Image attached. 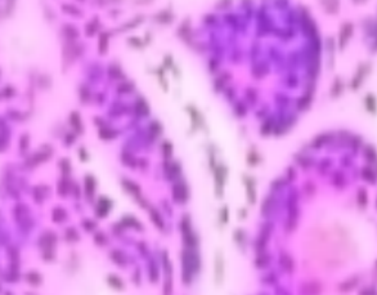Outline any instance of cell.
<instances>
[{
	"instance_id": "cell-9",
	"label": "cell",
	"mask_w": 377,
	"mask_h": 295,
	"mask_svg": "<svg viewBox=\"0 0 377 295\" xmlns=\"http://www.w3.org/2000/svg\"><path fill=\"white\" fill-rule=\"evenodd\" d=\"M221 219H223V222L228 220V209L227 207H223L221 209Z\"/></svg>"
},
{
	"instance_id": "cell-4",
	"label": "cell",
	"mask_w": 377,
	"mask_h": 295,
	"mask_svg": "<svg viewBox=\"0 0 377 295\" xmlns=\"http://www.w3.org/2000/svg\"><path fill=\"white\" fill-rule=\"evenodd\" d=\"M363 175H364V178H366V179H368V181H371V183H373V182H375V171H373V170H371L369 168H364V169H363Z\"/></svg>"
},
{
	"instance_id": "cell-3",
	"label": "cell",
	"mask_w": 377,
	"mask_h": 295,
	"mask_svg": "<svg viewBox=\"0 0 377 295\" xmlns=\"http://www.w3.org/2000/svg\"><path fill=\"white\" fill-rule=\"evenodd\" d=\"M357 282H358V278H351L350 281H347V282H344V284H341L340 285V290H350V289H353L354 287V285H357Z\"/></svg>"
},
{
	"instance_id": "cell-1",
	"label": "cell",
	"mask_w": 377,
	"mask_h": 295,
	"mask_svg": "<svg viewBox=\"0 0 377 295\" xmlns=\"http://www.w3.org/2000/svg\"><path fill=\"white\" fill-rule=\"evenodd\" d=\"M215 263H216L215 264V280H216V284L219 285L224 276V260H223V256L220 253L216 254Z\"/></svg>"
},
{
	"instance_id": "cell-10",
	"label": "cell",
	"mask_w": 377,
	"mask_h": 295,
	"mask_svg": "<svg viewBox=\"0 0 377 295\" xmlns=\"http://www.w3.org/2000/svg\"><path fill=\"white\" fill-rule=\"evenodd\" d=\"M108 281L112 282V284H115L113 286H117V287H120V286H121V281H119V280H116V278H113V277L108 278Z\"/></svg>"
},
{
	"instance_id": "cell-8",
	"label": "cell",
	"mask_w": 377,
	"mask_h": 295,
	"mask_svg": "<svg viewBox=\"0 0 377 295\" xmlns=\"http://www.w3.org/2000/svg\"><path fill=\"white\" fill-rule=\"evenodd\" d=\"M366 155H368L369 159H371V161H373V160H375V148H373L372 146H369V147H368V151L366 152Z\"/></svg>"
},
{
	"instance_id": "cell-2",
	"label": "cell",
	"mask_w": 377,
	"mask_h": 295,
	"mask_svg": "<svg viewBox=\"0 0 377 295\" xmlns=\"http://www.w3.org/2000/svg\"><path fill=\"white\" fill-rule=\"evenodd\" d=\"M187 195H188V192H187V188L184 184H178L174 187V196H175L176 200L184 201L187 199Z\"/></svg>"
},
{
	"instance_id": "cell-6",
	"label": "cell",
	"mask_w": 377,
	"mask_h": 295,
	"mask_svg": "<svg viewBox=\"0 0 377 295\" xmlns=\"http://www.w3.org/2000/svg\"><path fill=\"white\" fill-rule=\"evenodd\" d=\"M358 200H359L360 205H364V204L367 203V196H366V192H364L363 188H360V191H359V193H358Z\"/></svg>"
},
{
	"instance_id": "cell-5",
	"label": "cell",
	"mask_w": 377,
	"mask_h": 295,
	"mask_svg": "<svg viewBox=\"0 0 377 295\" xmlns=\"http://www.w3.org/2000/svg\"><path fill=\"white\" fill-rule=\"evenodd\" d=\"M282 263H283V267H286L288 271L292 269V260L288 255H283L282 256Z\"/></svg>"
},
{
	"instance_id": "cell-7",
	"label": "cell",
	"mask_w": 377,
	"mask_h": 295,
	"mask_svg": "<svg viewBox=\"0 0 377 295\" xmlns=\"http://www.w3.org/2000/svg\"><path fill=\"white\" fill-rule=\"evenodd\" d=\"M366 103H367V106H368V109L373 112V111H375V99H373L372 96H369L368 98H366Z\"/></svg>"
}]
</instances>
